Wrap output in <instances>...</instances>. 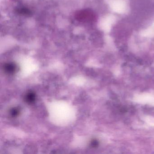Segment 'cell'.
Listing matches in <instances>:
<instances>
[{"mask_svg":"<svg viewBox=\"0 0 154 154\" xmlns=\"http://www.w3.org/2000/svg\"><path fill=\"white\" fill-rule=\"evenodd\" d=\"M76 20L82 22H91L94 20L95 16L92 11L88 10L80 11L75 13Z\"/></svg>","mask_w":154,"mask_h":154,"instance_id":"6da1fadb","label":"cell"},{"mask_svg":"<svg viewBox=\"0 0 154 154\" xmlns=\"http://www.w3.org/2000/svg\"><path fill=\"white\" fill-rule=\"evenodd\" d=\"M17 66L13 63H8L4 65V70L6 72L9 74L15 73L17 70Z\"/></svg>","mask_w":154,"mask_h":154,"instance_id":"7a4b0ae2","label":"cell"},{"mask_svg":"<svg viewBox=\"0 0 154 154\" xmlns=\"http://www.w3.org/2000/svg\"><path fill=\"white\" fill-rule=\"evenodd\" d=\"M35 93L31 92L28 93L26 95L25 100L27 103L31 104L35 101Z\"/></svg>","mask_w":154,"mask_h":154,"instance_id":"3957f363","label":"cell"},{"mask_svg":"<svg viewBox=\"0 0 154 154\" xmlns=\"http://www.w3.org/2000/svg\"><path fill=\"white\" fill-rule=\"evenodd\" d=\"M17 12L18 14L20 15H23V16H29L31 15V12L28 9L26 8H21L17 10Z\"/></svg>","mask_w":154,"mask_h":154,"instance_id":"277c9868","label":"cell"},{"mask_svg":"<svg viewBox=\"0 0 154 154\" xmlns=\"http://www.w3.org/2000/svg\"><path fill=\"white\" fill-rule=\"evenodd\" d=\"M20 111L17 109H13L11 110V114L12 117H17L19 114Z\"/></svg>","mask_w":154,"mask_h":154,"instance_id":"5b68a950","label":"cell"},{"mask_svg":"<svg viewBox=\"0 0 154 154\" xmlns=\"http://www.w3.org/2000/svg\"><path fill=\"white\" fill-rule=\"evenodd\" d=\"M91 144L93 147H96L99 145V142L97 140L94 139L91 140Z\"/></svg>","mask_w":154,"mask_h":154,"instance_id":"8992f818","label":"cell"}]
</instances>
